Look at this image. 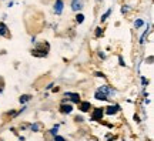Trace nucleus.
<instances>
[{"label": "nucleus", "instance_id": "9", "mask_svg": "<svg viewBox=\"0 0 154 141\" xmlns=\"http://www.w3.org/2000/svg\"><path fill=\"white\" fill-rule=\"evenodd\" d=\"M94 98H96V100H101V101H107V100H109V97H107V96H104L103 93H100L99 90H97V91H96V94H94Z\"/></svg>", "mask_w": 154, "mask_h": 141}, {"label": "nucleus", "instance_id": "8", "mask_svg": "<svg viewBox=\"0 0 154 141\" xmlns=\"http://www.w3.org/2000/svg\"><path fill=\"white\" fill-rule=\"evenodd\" d=\"M90 109H91V104L88 103V101H80V110H82L83 113H87V111H90Z\"/></svg>", "mask_w": 154, "mask_h": 141}, {"label": "nucleus", "instance_id": "17", "mask_svg": "<svg viewBox=\"0 0 154 141\" xmlns=\"http://www.w3.org/2000/svg\"><path fill=\"white\" fill-rule=\"evenodd\" d=\"M54 141H66V140H64V137L61 136H54Z\"/></svg>", "mask_w": 154, "mask_h": 141}, {"label": "nucleus", "instance_id": "1", "mask_svg": "<svg viewBox=\"0 0 154 141\" xmlns=\"http://www.w3.org/2000/svg\"><path fill=\"white\" fill-rule=\"evenodd\" d=\"M97 90H99L100 93H103L104 96H107V97H110V96H114L116 94V91L111 88L110 86H101L100 88H97Z\"/></svg>", "mask_w": 154, "mask_h": 141}, {"label": "nucleus", "instance_id": "13", "mask_svg": "<svg viewBox=\"0 0 154 141\" xmlns=\"http://www.w3.org/2000/svg\"><path fill=\"white\" fill-rule=\"evenodd\" d=\"M110 13H111V9H109V10L106 11L104 14H103V16L100 17V22H101V23H103V22H106V20H107V17L110 16Z\"/></svg>", "mask_w": 154, "mask_h": 141}, {"label": "nucleus", "instance_id": "18", "mask_svg": "<svg viewBox=\"0 0 154 141\" xmlns=\"http://www.w3.org/2000/svg\"><path fill=\"white\" fill-rule=\"evenodd\" d=\"M119 63H120V66H126V63H124V60H123L121 56H119Z\"/></svg>", "mask_w": 154, "mask_h": 141}, {"label": "nucleus", "instance_id": "15", "mask_svg": "<svg viewBox=\"0 0 154 141\" xmlns=\"http://www.w3.org/2000/svg\"><path fill=\"white\" fill-rule=\"evenodd\" d=\"M30 96H29V94H24V96H22V97H20V103H26V101H29V100H30Z\"/></svg>", "mask_w": 154, "mask_h": 141}, {"label": "nucleus", "instance_id": "7", "mask_svg": "<svg viewBox=\"0 0 154 141\" xmlns=\"http://www.w3.org/2000/svg\"><path fill=\"white\" fill-rule=\"evenodd\" d=\"M69 96V98L72 100L73 103H80V96L77 93H66V97Z\"/></svg>", "mask_w": 154, "mask_h": 141}, {"label": "nucleus", "instance_id": "12", "mask_svg": "<svg viewBox=\"0 0 154 141\" xmlns=\"http://www.w3.org/2000/svg\"><path fill=\"white\" fill-rule=\"evenodd\" d=\"M76 22L79 23V24H82V23L84 22V14H83V13H77V16H76Z\"/></svg>", "mask_w": 154, "mask_h": 141}, {"label": "nucleus", "instance_id": "3", "mask_svg": "<svg viewBox=\"0 0 154 141\" xmlns=\"http://www.w3.org/2000/svg\"><path fill=\"white\" fill-rule=\"evenodd\" d=\"M63 7H64V2H63V0H56L54 2V13L56 14H61V13H63Z\"/></svg>", "mask_w": 154, "mask_h": 141}, {"label": "nucleus", "instance_id": "19", "mask_svg": "<svg viewBox=\"0 0 154 141\" xmlns=\"http://www.w3.org/2000/svg\"><path fill=\"white\" fill-rule=\"evenodd\" d=\"M101 34H103V30H101V29H97V30H96V36L99 37V36H101Z\"/></svg>", "mask_w": 154, "mask_h": 141}, {"label": "nucleus", "instance_id": "10", "mask_svg": "<svg viewBox=\"0 0 154 141\" xmlns=\"http://www.w3.org/2000/svg\"><path fill=\"white\" fill-rule=\"evenodd\" d=\"M0 36H3V37L9 36V32H7V26H6L5 23H0Z\"/></svg>", "mask_w": 154, "mask_h": 141}, {"label": "nucleus", "instance_id": "16", "mask_svg": "<svg viewBox=\"0 0 154 141\" xmlns=\"http://www.w3.org/2000/svg\"><path fill=\"white\" fill-rule=\"evenodd\" d=\"M57 130H59V125L53 127V128L50 130V134H51V136H57Z\"/></svg>", "mask_w": 154, "mask_h": 141}, {"label": "nucleus", "instance_id": "5", "mask_svg": "<svg viewBox=\"0 0 154 141\" xmlns=\"http://www.w3.org/2000/svg\"><path fill=\"white\" fill-rule=\"evenodd\" d=\"M72 111H73V106H72V104L63 103L60 106V113H63V114H70Z\"/></svg>", "mask_w": 154, "mask_h": 141}, {"label": "nucleus", "instance_id": "21", "mask_svg": "<svg viewBox=\"0 0 154 141\" xmlns=\"http://www.w3.org/2000/svg\"><path fill=\"white\" fill-rule=\"evenodd\" d=\"M127 11H128L127 7H121V13H127Z\"/></svg>", "mask_w": 154, "mask_h": 141}, {"label": "nucleus", "instance_id": "14", "mask_svg": "<svg viewBox=\"0 0 154 141\" xmlns=\"http://www.w3.org/2000/svg\"><path fill=\"white\" fill-rule=\"evenodd\" d=\"M141 26H144V20H141V19H137V20L134 22V27H136V29H140Z\"/></svg>", "mask_w": 154, "mask_h": 141}, {"label": "nucleus", "instance_id": "4", "mask_svg": "<svg viewBox=\"0 0 154 141\" xmlns=\"http://www.w3.org/2000/svg\"><path fill=\"white\" fill-rule=\"evenodd\" d=\"M103 114H104V110L103 109H94L93 114H91V118L93 120H101L103 118Z\"/></svg>", "mask_w": 154, "mask_h": 141}, {"label": "nucleus", "instance_id": "11", "mask_svg": "<svg viewBox=\"0 0 154 141\" xmlns=\"http://www.w3.org/2000/svg\"><path fill=\"white\" fill-rule=\"evenodd\" d=\"M149 33H150V29H147L146 32L141 34V37H140V44H144L146 43V38H147V36H149Z\"/></svg>", "mask_w": 154, "mask_h": 141}, {"label": "nucleus", "instance_id": "20", "mask_svg": "<svg viewBox=\"0 0 154 141\" xmlns=\"http://www.w3.org/2000/svg\"><path fill=\"white\" fill-rule=\"evenodd\" d=\"M32 130H34V131H37V130H38V125H37V124H34V125H32Z\"/></svg>", "mask_w": 154, "mask_h": 141}, {"label": "nucleus", "instance_id": "2", "mask_svg": "<svg viewBox=\"0 0 154 141\" xmlns=\"http://www.w3.org/2000/svg\"><path fill=\"white\" fill-rule=\"evenodd\" d=\"M83 7H84V3H83V0H72V10L79 13V11L82 10Z\"/></svg>", "mask_w": 154, "mask_h": 141}, {"label": "nucleus", "instance_id": "6", "mask_svg": "<svg viewBox=\"0 0 154 141\" xmlns=\"http://www.w3.org/2000/svg\"><path fill=\"white\" fill-rule=\"evenodd\" d=\"M119 110H120V107H119L117 104H114V106H109V107L106 109L104 113H106V114H109V115H113V114H116L117 111H119Z\"/></svg>", "mask_w": 154, "mask_h": 141}]
</instances>
